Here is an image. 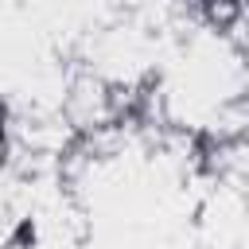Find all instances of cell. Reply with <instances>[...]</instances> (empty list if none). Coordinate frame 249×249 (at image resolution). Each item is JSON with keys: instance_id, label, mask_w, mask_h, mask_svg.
Segmentation results:
<instances>
[{"instance_id": "6da1fadb", "label": "cell", "mask_w": 249, "mask_h": 249, "mask_svg": "<svg viewBox=\"0 0 249 249\" xmlns=\"http://www.w3.org/2000/svg\"><path fill=\"white\" fill-rule=\"evenodd\" d=\"M0 148H4V128H0Z\"/></svg>"}]
</instances>
